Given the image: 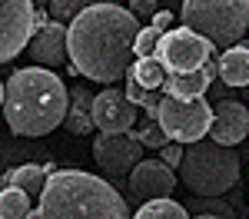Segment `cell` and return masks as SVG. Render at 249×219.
<instances>
[{
    "mask_svg": "<svg viewBox=\"0 0 249 219\" xmlns=\"http://www.w3.org/2000/svg\"><path fill=\"white\" fill-rule=\"evenodd\" d=\"M140 20L120 3H96L70 20L67 27V57L73 70L96 83L123 80L133 63V40Z\"/></svg>",
    "mask_w": 249,
    "mask_h": 219,
    "instance_id": "6da1fadb",
    "label": "cell"
},
{
    "mask_svg": "<svg viewBox=\"0 0 249 219\" xmlns=\"http://www.w3.org/2000/svg\"><path fill=\"white\" fill-rule=\"evenodd\" d=\"M67 86L53 70L43 67H20L3 83V119L14 136L37 139L53 133L67 117Z\"/></svg>",
    "mask_w": 249,
    "mask_h": 219,
    "instance_id": "7a4b0ae2",
    "label": "cell"
},
{
    "mask_svg": "<svg viewBox=\"0 0 249 219\" xmlns=\"http://www.w3.org/2000/svg\"><path fill=\"white\" fill-rule=\"evenodd\" d=\"M27 219H130L123 193L83 169H53Z\"/></svg>",
    "mask_w": 249,
    "mask_h": 219,
    "instance_id": "3957f363",
    "label": "cell"
},
{
    "mask_svg": "<svg viewBox=\"0 0 249 219\" xmlns=\"http://www.w3.org/2000/svg\"><path fill=\"white\" fill-rule=\"evenodd\" d=\"M239 163L243 159L232 146L203 136L196 143H186L179 159V179L193 196H226L239 183Z\"/></svg>",
    "mask_w": 249,
    "mask_h": 219,
    "instance_id": "277c9868",
    "label": "cell"
},
{
    "mask_svg": "<svg viewBox=\"0 0 249 219\" xmlns=\"http://www.w3.org/2000/svg\"><path fill=\"white\" fill-rule=\"evenodd\" d=\"M183 27L210 40L213 50H230L246 40L249 3L246 0H183L179 3Z\"/></svg>",
    "mask_w": 249,
    "mask_h": 219,
    "instance_id": "5b68a950",
    "label": "cell"
},
{
    "mask_svg": "<svg viewBox=\"0 0 249 219\" xmlns=\"http://www.w3.org/2000/svg\"><path fill=\"white\" fill-rule=\"evenodd\" d=\"M213 119V106L206 103V97H193V100H176L163 97L160 100V113L156 123L166 133L170 143H196L206 136Z\"/></svg>",
    "mask_w": 249,
    "mask_h": 219,
    "instance_id": "8992f818",
    "label": "cell"
},
{
    "mask_svg": "<svg viewBox=\"0 0 249 219\" xmlns=\"http://www.w3.org/2000/svg\"><path fill=\"white\" fill-rule=\"evenodd\" d=\"M153 57L160 60V67L166 73H193L210 57H216V50H213L210 40H203L199 34L179 27V30H163L160 34Z\"/></svg>",
    "mask_w": 249,
    "mask_h": 219,
    "instance_id": "52a82bcc",
    "label": "cell"
},
{
    "mask_svg": "<svg viewBox=\"0 0 249 219\" xmlns=\"http://www.w3.org/2000/svg\"><path fill=\"white\" fill-rule=\"evenodd\" d=\"M34 37V3L0 0V63L14 60Z\"/></svg>",
    "mask_w": 249,
    "mask_h": 219,
    "instance_id": "ba28073f",
    "label": "cell"
},
{
    "mask_svg": "<svg viewBox=\"0 0 249 219\" xmlns=\"http://www.w3.org/2000/svg\"><path fill=\"white\" fill-rule=\"evenodd\" d=\"M93 159L110 179H126V173L143 159V146L133 133H103L93 143Z\"/></svg>",
    "mask_w": 249,
    "mask_h": 219,
    "instance_id": "9c48e42d",
    "label": "cell"
},
{
    "mask_svg": "<svg viewBox=\"0 0 249 219\" xmlns=\"http://www.w3.org/2000/svg\"><path fill=\"white\" fill-rule=\"evenodd\" d=\"M126 189L136 202L150 199H170L176 189V173L160 159H140L133 169L126 173Z\"/></svg>",
    "mask_w": 249,
    "mask_h": 219,
    "instance_id": "30bf717a",
    "label": "cell"
},
{
    "mask_svg": "<svg viewBox=\"0 0 249 219\" xmlns=\"http://www.w3.org/2000/svg\"><path fill=\"white\" fill-rule=\"evenodd\" d=\"M90 119H93V130H100V133H130L136 123V106L120 90L110 86L93 97Z\"/></svg>",
    "mask_w": 249,
    "mask_h": 219,
    "instance_id": "8fae6325",
    "label": "cell"
},
{
    "mask_svg": "<svg viewBox=\"0 0 249 219\" xmlns=\"http://www.w3.org/2000/svg\"><path fill=\"white\" fill-rule=\"evenodd\" d=\"M249 133V113H246V103L239 100H219L213 106V119H210V130L206 136L213 143H223V146H239Z\"/></svg>",
    "mask_w": 249,
    "mask_h": 219,
    "instance_id": "7c38bea8",
    "label": "cell"
},
{
    "mask_svg": "<svg viewBox=\"0 0 249 219\" xmlns=\"http://www.w3.org/2000/svg\"><path fill=\"white\" fill-rule=\"evenodd\" d=\"M27 53L34 60V67H43V70L63 67L67 63V23L50 20L40 30H34V37L27 40Z\"/></svg>",
    "mask_w": 249,
    "mask_h": 219,
    "instance_id": "4fadbf2b",
    "label": "cell"
},
{
    "mask_svg": "<svg viewBox=\"0 0 249 219\" xmlns=\"http://www.w3.org/2000/svg\"><path fill=\"white\" fill-rule=\"evenodd\" d=\"M57 166L53 163H27V166H14V169H3V176H0V186H17L23 189L30 202L40 196V189H43V179L50 176Z\"/></svg>",
    "mask_w": 249,
    "mask_h": 219,
    "instance_id": "5bb4252c",
    "label": "cell"
},
{
    "mask_svg": "<svg viewBox=\"0 0 249 219\" xmlns=\"http://www.w3.org/2000/svg\"><path fill=\"white\" fill-rule=\"evenodd\" d=\"M67 97L73 100V103H67V117H63L67 133H73V136H87V133H93V119H90L93 93H90L87 86H73Z\"/></svg>",
    "mask_w": 249,
    "mask_h": 219,
    "instance_id": "9a60e30c",
    "label": "cell"
},
{
    "mask_svg": "<svg viewBox=\"0 0 249 219\" xmlns=\"http://www.w3.org/2000/svg\"><path fill=\"white\" fill-rule=\"evenodd\" d=\"M216 77L230 86H246L249 83V50L246 43H236L216 57Z\"/></svg>",
    "mask_w": 249,
    "mask_h": 219,
    "instance_id": "2e32d148",
    "label": "cell"
},
{
    "mask_svg": "<svg viewBox=\"0 0 249 219\" xmlns=\"http://www.w3.org/2000/svg\"><path fill=\"white\" fill-rule=\"evenodd\" d=\"M163 97H176V100H193V97H206L210 90V80L203 70H193V73H166L163 80Z\"/></svg>",
    "mask_w": 249,
    "mask_h": 219,
    "instance_id": "e0dca14e",
    "label": "cell"
},
{
    "mask_svg": "<svg viewBox=\"0 0 249 219\" xmlns=\"http://www.w3.org/2000/svg\"><path fill=\"white\" fill-rule=\"evenodd\" d=\"M34 209L30 196L17 186H3L0 189V219H27Z\"/></svg>",
    "mask_w": 249,
    "mask_h": 219,
    "instance_id": "ac0fdd59",
    "label": "cell"
},
{
    "mask_svg": "<svg viewBox=\"0 0 249 219\" xmlns=\"http://www.w3.org/2000/svg\"><path fill=\"white\" fill-rule=\"evenodd\" d=\"M130 70H133L136 83L143 86V90H160L163 86V80H166V70L160 67V60L156 57H140L130 63Z\"/></svg>",
    "mask_w": 249,
    "mask_h": 219,
    "instance_id": "d6986e66",
    "label": "cell"
},
{
    "mask_svg": "<svg viewBox=\"0 0 249 219\" xmlns=\"http://www.w3.org/2000/svg\"><path fill=\"white\" fill-rule=\"evenodd\" d=\"M130 219H190V213L173 199H150V202H140L136 216Z\"/></svg>",
    "mask_w": 249,
    "mask_h": 219,
    "instance_id": "ffe728a7",
    "label": "cell"
},
{
    "mask_svg": "<svg viewBox=\"0 0 249 219\" xmlns=\"http://www.w3.org/2000/svg\"><path fill=\"white\" fill-rule=\"evenodd\" d=\"M96 3H116V0H50V17L60 20V23H70L77 14L90 10Z\"/></svg>",
    "mask_w": 249,
    "mask_h": 219,
    "instance_id": "44dd1931",
    "label": "cell"
},
{
    "mask_svg": "<svg viewBox=\"0 0 249 219\" xmlns=\"http://www.w3.org/2000/svg\"><path fill=\"white\" fill-rule=\"evenodd\" d=\"M160 34H163V30H156V27H140V30H136V40H133V60H140V57H153Z\"/></svg>",
    "mask_w": 249,
    "mask_h": 219,
    "instance_id": "7402d4cb",
    "label": "cell"
},
{
    "mask_svg": "<svg viewBox=\"0 0 249 219\" xmlns=\"http://www.w3.org/2000/svg\"><path fill=\"white\" fill-rule=\"evenodd\" d=\"M133 139L140 143V146H150V150H160V146H166V143H170V139H166V133L160 130V123H153V119H150L140 133H133Z\"/></svg>",
    "mask_w": 249,
    "mask_h": 219,
    "instance_id": "603a6c76",
    "label": "cell"
},
{
    "mask_svg": "<svg viewBox=\"0 0 249 219\" xmlns=\"http://www.w3.org/2000/svg\"><path fill=\"white\" fill-rule=\"evenodd\" d=\"M179 159H183V143H166V146H160V163H166L170 169L179 166Z\"/></svg>",
    "mask_w": 249,
    "mask_h": 219,
    "instance_id": "cb8c5ba5",
    "label": "cell"
},
{
    "mask_svg": "<svg viewBox=\"0 0 249 219\" xmlns=\"http://www.w3.org/2000/svg\"><path fill=\"white\" fill-rule=\"evenodd\" d=\"M123 80H126V90H123V97L130 100V103H140V100L146 97V90H143V86H140V83H136V77H133V70H130V67H126V73H123Z\"/></svg>",
    "mask_w": 249,
    "mask_h": 219,
    "instance_id": "d4e9b609",
    "label": "cell"
},
{
    "mask_svg": "<svg viewBox=\"0 0 249 219\" xmlns=\"http://www.w3.org/2000/svg\"><path fill=\"white\" fill-rule=\"evenodd\" d=\"M160 100H163V90H146V97L140 100L146 119H153V123H156V113H160Z\"/></svg>",
    "mask_w": 249,
    "mask_h": 219,
    "instance_id": "484cf974",
    "label": "cell"
},
{
    "mask_svg": "<svg viewBox=\"0 0 249 219\" xmlns=\"http://www.w3.org/2000/svg\"><path fill=\"white\" fill-rule=\"evenodd\" d=\"M156 10H160L156 0H130V14H133L136 20H150Z\"/></svg>",
    "mask_w": 249,
    "mask_h": 219,
    "instance_id": "4316f807",
    "label": "cell"
},
{
    "mask_svg": "<svg viewBox=\"0 0 249 219\" xmlns=\"http://www.w3.org/2000/svg\"><path fill=\"white\" fill-rule=\"evenodd\" d=\"M150 27H156V30H170L173 27V14L170 10H156L153 17H150Z\"/></svg>",
    "mask_w": 249,
    "mask_h": 219,
    "instance_id": "83f0119b",
    "label": "cell"
},
{
    "mask_svg": "<svg viewBox=\"0 0 249 219\" xmlns=\"http://www.w3.org/2000/svg\"><path fill=\"white\" fill-rule=\"evenodd\" d=\"M43 23H50V14H47L43 7H34V30H40Z\"/></svg>",
    "mask_w": 249,
    "mask_h": 219,
    "instance_id": "f1b7e54d",
    "label": "cell"
},
{
    "mask_svg": "<svg viewBox=\"0 0 249 219\" xmlns=\"http://www.w3.org/2000/svg\"><path fill=\"white\" fill-rule=\"evenodd\" d=\"M156 3H166V10L173 14V7H176V3H183V0H156Z\"/></svg>",
    "mask_w": 249,
    "mask_h": 219,
    "instance_id": "f546056e",
    "label": "cell"
},
{
    "mask_svg": "<svg viewBox=\"0 0 249 219\" xmlns=\"http://www.w3.org/2000/svg\"><path fill=\"white\" fill-rule=\"evenodd\" d=\"M193 219H226V216H213V213H196Z\"/></svg>",
    "mask_w": 249,
    "mask_h": 219,
    "instance_id": "4dcf8cb0",
    "label": "cell"
},
{
    "mask_svg": "<svg viewBox=\"0 0 249 219\" xmlns=\"http://www.w3.org/2000/svg\"><path fill=\"white\" fill-rule=\"evenodd\" d=\"M30 3H34V7H47L50 0H30Z\"/></svg>",
    "mask_w": 249,
    "mask_h": 219,
    "instance_id": "1f68e13d",
    "label": "cell"
},
{
    "mask_svg": "<svg viewBox=\"0 0 249 219\" xmlns=\"http://www.w3.org/2000/svg\"><path fill=\"white\" fill-rule=\"evenodd\" d=\"M0 106H3V83H0Z\"/></svg>",
    "mask_w": 249,
    "mask_h": 219,
    "instance_id": "d6a6232c",
    "label": "cell"
}]
</instances>
